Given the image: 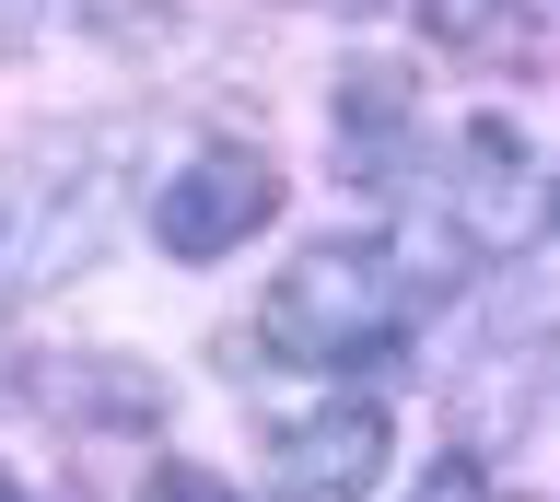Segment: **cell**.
Instances as JSON below:
<instances>
[{
    "label": "cell",
    "instance_id": "cell-1",
    "mask_svg": "<svg viewBox=\"0 0 560 502\" xmlns=\"http://www.w3.org/2000/svg\"><path fill=\"white\" fill-rule=\"evenodd\" d=\"M397 316H409V292H397L385 246H350V234L304 246V257L269 281V304H257L269 351H280V362H315V374L385 362V351H397Z\"/></svg>",
    "mask_w": 560,
    "mask_h": 502
},
{
    "label": "cell",
    "instance_id": "cell-2",
    "mask_svg": "<svg viewBox=\"0 0 560 502\" xmlns=\"http://www.w3.org/2000/svg\"><path fill=\"white\" fill-rule=\"evenodd\" d=\"M467 257H525L537 246V222H549V176H537V152H525L514 117H467L444 141V211H432Z\"/></svg>",
    "mask_w": 560,
    "mask_h": 502
},
{
    "label": "cell",
    "instance_id": "cell-3",
    "mask_svg": "<svg viewBox=\"0 0 560 502\" xmlns=\"http://www.w3.org/2000/svg\"><path fill=\"white\" fill-rule=\"evenodd\" d=\"M269 211H280V164H269V152L199 141V152L164 176V199H152V246H164L175 269H199V257H234Z\"/></svg>",
    "mask_w": 560,
    "mask_h": 502
},
{
    "label": "cell",
    "instance_id": "cell-4",
    "mask_svg": "<svg viewBox=\"0 0 560 502\" xmlns=\"http://www.w3.org/2000/svg\"><path fill=\"white\" fill-rule=\"evenodd\" d=\"M385 456H397L385 397H327V409H304V421L269 432V479H280V502H374Z\"/></svg>",
    "mask_w": 560,
    "mask_h": 502
},
{
    "label": "cell",
    "instance_id": "cell-5",
    "mask_svg": "<svg viewBox=\"0 0 560 502\" xmlns=\"http://www.w3.org/2000/svg\"><path fill=\"white\" fill-rule=\"evenodd\" d=\"M409 71H385V59H362V71L339 82V164L350 187H385L397 164H409Z\"/></svg>",
    "mask_w": 560,
    "mask_h": 502
},
{
    "label": "cell",
    "instance_id": "cell-6",
    "mask_svg": "<svg viewBox=\"0 0 560 502\" xmlns=\"http://www.w3.org/2000/svg\"><path fill=\"white\" fill-rule=\"evenodd\" d=\"M420 36L444 59H502L525 47V0H420Z\"/></svg>",
    "mask_w": 560,
    "mask_h": 502
},
{
    "label": "cell",
    "instance_id": "cell-7",
    "mask_svg": "<svg viewBox=\"0 0 560 502\" xmlns=\"http://www.w3.org/2000/svg\"><path fill=\"white\" fill-rule=\"evenodd\" d=\"M409 502H490V467H479V456H467V444H455V456H444V467H432V479H420V491H409Z\"/></svg>",
    "mask_w": 560,
    "mask_h": 502
},
{
    "label": "cell",
    "instance_id": "cell-8",
    "mask_svg": "<svg viewBox=\"0 0 560 502\" xmlns=\"http://www.w3.org/2000/svg\"><path fill=\"white\" fill-rule=\"evenodd\" d=\"M140 502H245V491H222L210 467H152V491H140Z\"/></svg>",
    "mask_w": 560,
    "mask_h": 502
},
{
    "label": "cell",
    "instance_id": "cell-9",
    "mask_svg": "<svg viewBox=\"0 0 560 502\" xmlns=\"http://www.w3.org/2000/svg\"><path fill=\"white\" fill-rule=\"evenodd\" d=\"M70 12H82V24H117V36H152V24H164V0H70Z\"/></svg>",
    "mask_w": 560,
    "mask_h": 502
},
{
    "label": "cell",
    "instance_id": "cell-10",
    "mask_svg": "<svg viewBox=\"0 0 560 502\" xmlns=\"http://www.w3.org/2000/svg\"><path fill=\"white\" fill-rule=\"evenodd\" d=\"M0 234H12V176H0Z\"/></svg>",
    "mask_w": 560,
    "mask_h": 502
},
{
    "label": "cell",
    "instance_id": "cell-11",
    "mask_svg": "<svg viewBox=\"0 0 560 502\" xmlns=\"http://www.w3.org/2000/svg\"><path fill=\"white\" fill-rule=\"evenodd\" d=\"M0 502H24V479H12V467H0Z\"/></svg>",
    "mask_w": 560,
    "mask_h": 502
}]
</instances>
